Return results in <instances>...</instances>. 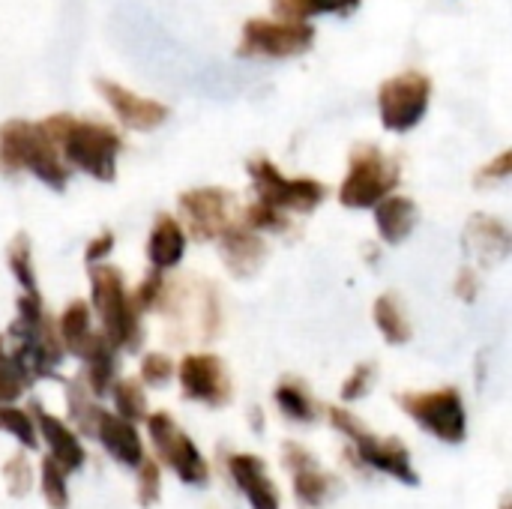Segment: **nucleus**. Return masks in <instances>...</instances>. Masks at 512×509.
Here are the masks:
<instances>
[{
	"label": "nucleus",
	"mask_w": 512,
	"mask_h": 509,
	"mask_svg": "<svg viewBox=\"0 0 512 509\" xmlns=\"http://www.w3.org/2000/svg\"><path fill=\"white\" fill-rule=\"evenodd\" d=\"M42 126L57 141L72 168L102 183H111L117 177V156L123 150V138L111 126L96 120H78L72 114L45 117Z\"/></svg>",
	"instance_id": "1"
},
{
	"label": "nucleus",
	"mask_w": 512,
	"mask_h": 509,
	"mask_svg": "<svg viewBox=\"0 0 512 509\" xmlns=\"http://www.w3.org/2000/svg\"><path fill=\"white\" fill-rule=\"evenodd\" d=\"M399 186V165L378 144H360L351 153L348 177L339 189V204L348 210H369Z\"/></svg>",
	"instance_id": "6"
},
{
	"label": "nucleus",
	"mask_w": 512,
	"mask_h": 509,
	"mask_svg": "<svg viewBox=\"0 0 512 509\" xmlns=\"http://www.w3.org/2000/svg\"><path fill=\"white\" fill-rule=\"evenodd\" d=\"M6 264H9V273L24 288V294L27 297H39V282H36V273H33V255H30L27 234H15L12 237V243L6 249Z\"/></svg>",
	"instance_id": "28"
},
{
	"label": "nucleus",
	"mask_w": 512,
	"mask_h": 509,
	"mask_svg": "<svg viewBox=\"0 0 512 509\" xmlns=\"http://www.w3.org/2000/svg\"><path fill=\"white\" fill-rule=\"evenodd\" d=\"M372 315H375V327L381 330V336H384L390 345H405V342H411L414 327H411V321H408V315H405V306H402V300H399L396 294H381V297L375 300Z\"/></svg>",
	"instance_id": "25"
},
{
	"label": "nucleus",
	"mask_w": 512,
	"mask_h": 509,
	"mask_svg": "<svg viewBox=\"0 0 512 509\" xmlns=\"http://www.w3.org/2000/svg\"><path fill=\"white\" fill-rule=\"evenodd\" d=\"M93 87L102 93V99L111 105V111L117 114V120L135 132H150L156 126H162L171 114V108L159 99H147V96H138L135 90L117 84V81H108V78H96Z\"/></svg>",
	"instance_id": "15"
},
{
	"label": "nucleus",
	"mask_w": 512,
	"mask_h": 509,
	"mask_svg": "<svg viewBox=\"0 0 512 509\" xmlns=\"http://www.w3.org/2000/svg\"><path fill=\"white\" fill-rule=\"evenodd\" d=\"M90 438H96L105 453L123 465V468H138V462L144 459V444H141V435L135 429V423L105 411V408H96L93 414V426H90Z\"/></svg>",
	"instance_id": "17"
},
{
	"label": "nucleus",
	"mask_w": 512,
	"mask_h": 509,
	"mask_svg": "<svg viewBox=\"0 0 512 509\" xmlns=\"http://www.w3.org/2000/svg\"><path fill=\"white\" fill-rule=\"evenodd\" d=\"M39 483H42V498L48 509H69V486H66V471L45 456L39 465Z\"/></svg>",
	"instance_id": "30"
},
{
	"label": "nucleus",
	"mask_w": 512,
	"mask_h": 509,
	"mask_svg": "<svg viewBox=\"0 0 512 509\" xmlns=\"http://www.w3.org/2000/svg\"><path fill=\"white\" fill-rule=\"evenodd\" d=\"M462 240H465V249H468V252L483 264V267H495V264H501V261L510 255V249H512L507 225H504L501 219H495V216H483V213L471 216V222L465 225Z\"/></svg>",
	"instance_id": "19"
},
{
	"label": "nucleus",
	"mask_w": 512,
	"mask_h": 509,
	"mask_svg": "<svg viewBox=\"0 0 512 509\" xmlns=\"http://www.w3.org/2000/svg\"><path fill=\"white\" fill-rule=\"evenodd\" d=\"M90 303L102 321V336L129 354L141 351L144 330H141V312L132 300V294L123 285V276L117 267L99 261L90 264Z\"/></svg>",
	"instance_id": "4"
},
{
	"label": "nucleus",
	"mask_w": 512,
	"mask_h": 509,
	"mask_svg": "<svg viewBox=\"0 0 512 509\" xmlns=\"http://www.w3.org/2000/svg\"><path fill=\"white\" fill-rule=\"evenodd\" d=\"M360 0H273L276 15L285 21H306L315 15H351Z\"/></svg>",
	"instance_id": "27"
},
{
	"label": "nucleus",
	"mask_w": 512,
	"mask_h": 509,
	"mask_svg": "<svg viewBox=\"0 0 512 509\" xmlns=\"http://www.w3.org/2000/svg\"><path fill=\"white\" fill-rule=\"evenodd\" d=\"M33 420H36V432L42 435V441H45V447H48V456H51L66 474L81 471L84 462H87V450L81 447L78 435H75L63 420L45 414L39 405L33 408Z\"/></svg>",
	"instance_id": "20"
},
{
	"label": "nucleus",
	"mask_w": 512,
	"mask_h": 509,
	"mask_svg": "<svg viewBox=\"0 0 512 509\" xmlns=\"http://www.w3.org/2000/svg\"><path fill=\"white\" fill-rule=\"evenodd\" d=\"M183 252H186L183 225L174 216L162 213L156 219L150 237H147V261H150V267L165 273V270H171V267H177L183 261Z\"/></svg>",
	"instance_id": "21"
},
{
	"label": "nucleus",
	"mask_w": 512,
	"mask_h": 509,
	"mask_svg": "<svg viewBox=\"0 0 512 509\" xmlns=\"http://www.w3.org/2000/svg\"><path fill=\"white\" fill-rule=\"evenodd\" d=\"M512 171V153L510 150H504L501 156H495L489 165H483L480 171H477V186L480 189H486V186H495V183H501V180H507Z\"/></svg>",
	"instance_id": "39"
},
{
	"label": "nucleus",
	"mask_w": 512,
	"mask_h": 509,
	"mask_svg": "<svg viewBox=\"0 0 512 509\" xmlns=\"http://www.w3.org/2000/svg\"><path fill=\"white\" fill-rule=\"evenodd\" d=\"M243 225H249L252 231H285L288 219L282 216V210H276V207H270L264 201H255L252 207H246Z\"/></svg>",
	"instance_id": "36"
},
{
	"label": "nucleus",
	"mask_w": 512,
	"mask_h": 509,
	"mask_svg": "<svg viewBox=\"0 0 512 509\" xmlns=\"http://www.w3.org/2000/svg\"><path fill=\"white\" fill-rule=\"evenodd\" d=\"M0 171H30L39 183H45L54 192H63L69 183V168L57 156V141L48 135L42 120H6L0 126Z\"/></svg>",
	"instance_id": "2"
},
{
	"label": "nucleus",
	"mask_w": 512,
	"mask_h": 509,
	"mask_svg": "<svg viewBox=\"0 0 512 509\" xmlns=\"http://www.w3.org/2000/svg\"><path fill=\"white\" fill-rule=\"evenodd\" d=\"M114 249V234L111 231H102L96 240H90V246H87V252H84V261L87 264H99V261H105V255Z\"/></svg>",
	"instance_id": "41"
},
{
	"label": "nucleus",
	"mask_w": 512,
	"mask_h": 509,
	"mask_svg": "<svg viewBox=\"0 0 512 509\" xmlns=\"http://www.w3.org/2000/svg\"><path fill=\"white\" fill-rule=\"evenodd\" d=\"M3 483L12 498H24L33 489V468L24 453H15L12 459L3 462Z\"/></svg>",
	"instance_id": "33"
},
{
	"label": "nucleus",
	"mask_w": 512,
	"mask_h": 509,
	"mask_svg": "<svg viewBox=\"0 0 512 509\" xmlns=\"http://www.w3.org/2000/svg\"><path fill=\"white\" fill-rule=\"evenodd\" d=\"M228 474L240 495L249 501L252 509H282V495L279 486L267 477V465L255 453H228L225 459Z\"/></svg>",
	"instance_id": "16"
},
{
	"label": "nucleus",
	"mask_w": 512,
	"mask_h": 509,
	"mask_svg": "<svg viewBox=\"0 0 512 509\" xmlns=\"http://www.w3.org/2000/svg\"><path fill=\"white\" fill-rule=\"evenodd\" d=\"M174 375L180 381L183 399L189 402H201L210 408H222L231 402L228 369L216 354H186Z\"/></svg>",
	"instance_id": "12"
},
{
	"label": "nucleus",
	"mask_w": 512,
	"mask_h": 509,
	"mask_svg": "<svg viewBox=\"0 0 512 509\" xmlns=\"http://www.w3.org/2000/svg\"><path fill=\"white\" fill-rule=\"evenodd\" d=\"M159 492H162V468L153 459H141L138 462V504L144 509L159 504Z\"/></svg>",
	"instance_id": "34"
},
{
	"label": "nucleus",
	"mask_w": 512,
	"mask_h": 509,
	"mask_svg": "<svg viewBox=\"0 0 512 509\" xmlns=\"http://www.w3.org/2000/svg\"><path fill=\"white\" fill-rule=\"evenodd\" d=\"M432 78L423 72H402L381 84L378 111L387 132H411L429 111Z\"/></svg>",
	"instance_id": "10"
},
{
	"label": "nucleus",
	"mask_w": 512,
	"mask_h": 509,
	"mask_svg": "<svg viewBox=\"0 0 512 509\" xmlns=\"http://www.w3.org/2000/svg\"><path fill=\"white\" fill-rule=\"evenodd\" d=\"M477 291H480L477 270H474V267H462L459 276H456V297L465 300V303H474V300H477Z\"/></svg>",
	"instance_id": "40"
},
{
	"label": "nucleus",
	"mask_w": 512,
	"mask_h": 509,
	"mask_svg": "<svg viewBox=\"0 0 512 509\" xmlns=\"http://www.w3.org/2000/svg\"><path fill=\"white\" fill-rule=\"evenodd\" d=\"M399 408L432 438L444 444H462L468 438V411L465 399L456 387L423 390V393H402Z\"/></svg>",
	"instance_id": "7"
},
{
	"label": "nucleus",
	"mask_w": 512,
	"mask_h": 509,
	"mask_svg": "<svg viewBox=\"0 0 512 509\" xmlns=\"http://www.w3.org/2000/svg\"><path fill=\"white\" fill-rule=\"evenodd\" d=\"M174 372H177V366L168 354H147L141 360V384H147V387L159 390V387L171 384Z\"/></svg>",
	"instance_id": "37"
},
{
	"label": "nucleus",
	"mask_w": 512,
	"mask_h": 509,
	"mask_svg": "<svg viewBox=\"0 0 512 509\" xmlns=\"http://www.w3.org/2000/svg\"><path fill=\"white\" fill-rule=\"evenodd\" d=\"M219 252L231 276L249 279L267 255V243L249 225H228L219 234Z\"/></svg>",
	"instance_id": "18"
},
{
	"label": "nucleus",
	"mask_w": 512,
	"mask_h": 509,
	"mask_svg": "<svg viewBox=\"0 0 512 509\" xmlns=\"http://www.w3.org/2000/svg\"><path fill=\"white\" fill-rule=\"evenodd\" d=\"M27 387H30L27 375L21 372V366L15 363V357L6 351L0 339V405H12L15 399H21Z\"/></svg>",
	"instance_id": "32"
},
{
	"label": "nucleus",
	"mask_w": 512,
	"mask_h": 509,
	"mask_svg": "<svg viewBox=\"0 0 512 509\" xmlns=\"http://www.w3.org/2000/svg\"><path fill=\"white\" fill-rule=\"evenodd\" d=\"M111 396H114V408L117 417L129 420V423H144L147 417V396L138 378H123L111 384Z\"/></svg>",
	"instance_id": "29"
},
{
	"label": "nucleus",
	"mask_w": 512,
	"mask_h": 509,
	"mask_svg": "<svg viewBox=\"0 0 512 509\" xmlns=\"http://www.w3.org/2000/svg\"><path fill=\"white\" fill-rule=\"evenodd\" d=\"M258 201L276 207V210H294V213H312L327 198V186L312 177H285L270 159H252L246 165Z\"/></svg>",
	"instance_id": "9"
},
{
	"label": "nucleus",
	"mask_w": 512,
	"mask_h": 509,
	"mask_svg": "<svg viewBox=\"0 0 512 509\" xmlns=\"http://www.w3.org/2000/svg\"><path fill=\"white\" fill-rule=\"evenodd\" d=\"M84 384L90 396H105L117 381V348L102 336L84 357Z\"/></svg>",
	"instance_id": "24"
},
{
	"label": "nucleus",
	"mask_w": 512,
	"mask_h": 509,
	"mask_svg": "<svg viewBox=\"0 0 512 509\" xmlns=\"http://www.w3.org/2000/svg\"><path fill=\"white\" fill-rule=\"evenodd\" d=\"M327 417L333 423L336 432H342L351 444H354V456L360 459L363 468H372L378 474H387L405 486H420V474L411 465V453L399 438H381L375 435L360 417H354L351 411L333 405L327 408Z\"/></svg>",
	"instance_id": "5"
},
{
	"label": "nucleus",
	"mask_w": 512,
	"mask_h": 509,
	"mask_svg": "<svg viewBox=\"0 0 512 509\" xmlns=\"http://www.w3.org/2000/svg\"><path fill=\"white\" fill-rule=\"evenodd\" d=\"M501 509H510V498H504V504H501Z\"/></svg>",
	"instance_id": "43"
},
{
	"label": "nucleus",
	"mask_w": 512,
	"mask_h": 509,
	"mask_svg": "<svg viewBox=\"0 0 512 509\" xmlns=\"http://www.w3.org/2000/svg\"><path fill=\"white\" fill-rule=\"evenodd\" d=\"M315 42V27L306 21H270V18H249L240 33L237 54L240 57H264L282 60L309 51Z\"/></svg>",
	"instance_id": "11"
},
{
	"label": "nucleus",
	"mask_w": 512,
	"mask_h": 509,
	"mask_svg": "<svg viewBox=\"0 0 512 509\" xmlns=\"http://www.w3.org/2000/svg\"><path fill=\"white\" fill-rule=\"evenodd\" d=\"M153 450L159 456L162 465H168L177 480H183L186 486H207L210 483V465L201 456V450L195 447V441L174 423V417L168 411H156L144 417Z\"/></svg>",
	"instance_id": "8"
},
{
	"label": "nucleus",
	"mask_w": 512,
	"mask_h": 509,
	"mask_svg": "<svg viewBox=\"0 0 512 509\" xmlns=\"http://www.w3.org/2000/svg\"><path fill=\"white\" fill-rule=\"evenodd\" d=\"M252 429L255 432H264V414H261V408H252Z\"/></svg>",
	"instance_id": "42"
},
{
	"label": "nucleus",
	"mask_w": 512,
	"mask_h": 509,
	"mask_svg": "<svg viewBox=\"0 0 512 509\" xmlns=\"http://www.w3.org/2000/svg\"><path fill=\"white\" fill-rule=\"evenodd\" d=\"M417 216H420L417 204H414L411 198H405V195H393V192H390L387 198H381V201L375 204V225H378V234H381L384 243H393V246L411 237V231H414V225H417Z\"/></svg>",
	"instance_id": "22"
},
{
	"label": "nucleus",
	"mask_w": 512,
	"mask_h": 509,
	"mask_svg": "<svg viewBox=\"0 0 512 509\" xmlns=\"http://www.w3.org/2000/svg\"><path fill=\"white\" fill-rule=\"evenodd\" d=\"M0 432H9L24 450H36V444H39L36 420L15 405H0Z\"/></svg>",
	"instance_id": "31"
},
{
	"label": "nucleus",
	"mask_w": 512,
	"mask_h": 509,
	"mask_svg": "<svg viewBox=\"0 0 512 509\" xmlns=\"http://www.w3.org/2000/svg\"><path fill=\"white\" fill-rule=\"evenodd\" d=\"M9 336L15 339L12 357L30 384L39 378H57V366L66 351L57 321L42 309V297H18V318L9 324Z\"/></svg>",
	"instance_id": "3"
},
{
	"label": "nucleus",
	"mask_w": 512,
	"mask_h": 509,
	"mask_svg": "<svg viewBox=\"0 0 512 509\" xmlns=\"http://www.w3.org/2000/svg\"><path fill=\"white\" fill-rule=\"evenodd\" d=\"M282 462L291 471V483H294V498L303 509H321L339 489V480L333 474H327L315 456L303 447L288 441L282 447Z\"/></svg>",
	"instance_id": "14"
},
{
	"label": "nucleus",
	"mask_w": 512,
	"mask_h": 509,
	"mask_svg": "<svg viewBox=\"0 0 512 509\" xmlns=\"http://www.w3.org/2000/svg\"><path fill=\"white\" fill-rule=\"evenodd\" d=\"M57 333H60V342H63V351L75 354L78 360H84V354L102 339V333H96L90 327V306L84 300H72L60 321H57Z\"/></svg>",
	"instance_id": "23"
},
{
	"label": "nucleus",
	"mask_w": 512,
	"mask_h": 509,
	"mask_svg": "<svg viewBox=\"0 0 512 509\" xmlns=\"http://www.w3.org/2000/svg\"><path fill=\"white\" fill-rule=\"evenodd\" d=\"M183 222L198 243H213L231 225V192L219 186L189 189L177 198Z\"/></svg>",
	"instance_id": "13"
},
{
	"label": "nucleus",
	"mask_w": 512,
	"mask_h": 509,
	"mask_svg": "<svg viewBox=\"0 0 512 509\" xmlns=\"http://www.w3.org/2000/svg\"><path fill=\"white\" fill-rule=\"evenodd\" d=\"M372 381H375V363H360L342 384V402H360L372 390Z\"/></svg>",
	"instance_id": "38"
},
{
	"label": "nucleus",
	"mask_w": 512,
	"mask_h": 509,
	"mask_svg": "<svg viewBox=\"0 0 512 509\" xmlns=\"http://www.w3.org/2000/svg\"><path fill=\"white\" fill-rule=\"evenodd\" d=\"M273 399H276V408L282 411V417H288L291 423L306 426V423H315V417H318V405H315L312 393L297 378H282Z\"/></svg>",
	"instance_id": "26"
},
{
	"label": "nucleus",
	"mask_w": 512,
	"mask_h": 509,
	"mask_svg": "<svg viewBox=\"0 0 512 509\" xmlns=\"http://www.w3.org/2000/svg\"><path fill=\"white\" fill-rule=\"evenodd\" d=\"M132 300H135L138 312L162 309L165 300H168V285H165V279H162V270H153V273L132 291Z\"/></svg>",
	"instance_id": "35"
}]
</instances>
